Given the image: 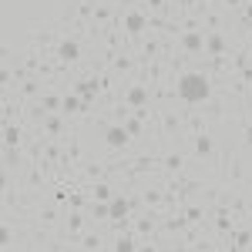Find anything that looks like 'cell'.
Here are the masks:
<instances>
[{
	"label": "cell",
	"mask_w": 252,
	"mask_h": 252,
	"mask_svg": "<svg viewBox=\"0 0 252 252\" xmlns=\"http://www.w3.org/2000/svg\"><path fill=\"white\" fill-rule=\"evenodd\" d=\"M182 104L189 108H202L209 97L215 94V78L205 67H192V71H178L175 74V91H172Z\"/></svg>",
	"instance_id": "obj_1"
},
{
	"label": "cell",
	"mask_w": 252,
	"mask_h": 252,
	"mask_svg": "<svg viewBox=\"0 0 252 252\" xmlns=\"http://www.w3.org/2000/svg\"><path fill=\"white\" fill-rule=\"evenodd\" d=\"M175 47L185 61H195V58H205V31H182L175 37Z\"/></svg>",
	"instance_id": "obj_6"
},
{
	"label": "cell",
	"mask_w": 252,
	"mask_h": 252,
	"mask_svg": "<svg viewBox=\"0 0 252 252\" xmlns=\"http://www.w3.org/2000/svg\"><path fill=\"white\" fill-rule=\"evenodd\" d=\"M78 3H88V7H97L101 0H78Z\"/></svg>",
	"instance_id": "obj_22"
},
{
	"label": "cell",
	"mask_w": 252,
	"mask_h": 252,
	"mask_svg": "<svg viewBox=\"0 0 252 252\" xmlns=\"http://www.w3.org/2000/svg\"><path fill=\"white\" fill-rule=\"evenodd\" d=\"M185 148H189V155H192V161H198V165H205V168H215L219 165V145H215L212 131H198V135H189L185 138Z\"/></svg>",
	"instance_id": "obj_3"
},
{
	"label": "cell",
	"mask_w": 252,
	"mask_h": 252,
	"mask_svg": "<svg viewBox=\"0 0 252 252\" xmlns=\"http://www.w3.org/2000/svg\"><path fill=\"white\" fill-rule=\"evenodd\" d=\"M138 195H141V209L165 212V185H145V189H138Z\"/></svg>",
	"instance_id": "obj_11"
},
{
	"label": "cell",
	"mask_w": 252,
	"mask_h": 252,
	"mask_svg": "<svg viewBox=\"0 0 252 252\" xmlns=\"http://www.w3.org/2000/svg\"><path fill=\"white\" fill-rule=\"evenodd\" d=\"M131 145V135H128V128L121 125V121H111V125H104V148L108 152H125Z\"/></svg>",
	"instance_id": "obj_8"
},
{
	"label": "cell",
	"mask_w": 252,
	"mask_h": 252,
	"mask_svg": "<svg viewBox=\"0 0 252 252\" xmlns=\"http://www.w3.org/2000/svg\"><path fill=\"white\" fill-rule=\"evenodd\" d=\"M242 145H246V148H252V121H246V125H242Z\"/></svg>",
	"instance_id": "obj_18"
},
{
	"label": "cell",
	"mask_w": 252,
	"mask_h": 252,
	"mask_svg": "<svg viewBox=\"0 0 252 252\" xmlns=\"http://www.w3.org/2000/svg\"><path fill=\"white\" fill-rule=\"evenodd\" d=\"M232 37L225 31H205V58H222V54H232Z\"/></svg>",
	"instance_id": "obj_9"
},
{
	"label": "cell",
	"mask_w": 252,
	"mask_h": 252,
	"mask_svg": "<svg viewBox=\"0 0 252 252\" xmlns=\"http://www.w3.org/2000/svg\"><path fill=\"white\" fill-rule=\"evenodd\" d=\"M104 246H108V242H104V235L91 232V229L81 235V242H78V249H88V252H97V249H104Z\"/></svg>",
	"instance_id": "obj_17"
},
{
	"label": "cell",
	"mask_w": 252,
	"mask_h": 252,
	"mask_svg": "<svg viewBox=\"0 0 252 252\" xmlns=\"http://www.w3.org/2000/svg\"><path fill=\"white\" fill-rule=\"evenodd\" d=\"M54 58H58L64 67H74V64H81V58H84V40H81V37H71V34H64V37L58 40V47H54Z\"/></svg>",
	"instance_id": "obj_7"
},
{
	"label": "cell",
	"mask_w": 252,
	"mask_h": 252,
	"mask_svg": "<svg viewBox=\"0 0 252 252\" xmlns=\"http://www.w3.org/2000/svg\"><path fill=\"white\" fill-rule=\"evenodd\" d=\"M229 249H252V219H246V225L229 235Z\"/></svg>",
	"instance_id": "obj_13"
},
{
	"label": "cell",
	"mask_w": 252,
	"mask_h": 252,
	"mask_svg": "<svg viewBox=\"0 0 252 252\" xmlns=\"http://www.w3.org/2000/svg\"><path fill=\"white\" fill-rule=\"evenodd\" d=\"M121 31H125V37L131 44L138 37H145L148 34V10L145 7H125L121 10Z\"/></svg>",
	"instance_id": "obj_4"
},
{
	"label": "cell",
	"mask_w": 252,
	"mask_h": 252,
	"mask_svg": "<svg viewBox=\"0 0 252 252\" xmlns=\"http://www.w3.org/2000/svg\"><path fill=\"white\" fill-rule=\"evenodd\" d=\"M242 20L252 24V0H246V7H242Z\"/></svg>",
	"instance_id": "obj_19"
},
{
	"label": "cell",
	"mask_w": 252,
	"mask_h": 252,
	"mask_svg": "<svg viewBox=\"0 0 252 252\" xmlns=\"http://www.w3.org/2000/svg\"><path fill=\"white\" fill-rule=\"evenodd\" d=\"M222 3H225L229 10H242V7H246V0H222Z\"/></svg>",
	"instance_id": "obj_20"
},
{
	"label": "cell",
	"mask_w": 252,
	"mask_h": 252,
	"mask_svg": "<svg viewBox=\"0 0 252 252\" xmlns=\"http://www.w3.org/2000/svg\"><path fill=\"white\" fill-rule=\"evenodd\" d=\"M121 101H125L131 111H138V108H152V104H155V91H152L145 81L131 78L125 88H121Z\"/></svg>",
	"instance_id": "obj_5"
},
{
	"label": "cell",
	"mask_w": 252,
	"mask_h": 252,
	"mask_svg": "<svg viewBox=\"0 0 252 252\" xmlns=\"http://www.w3.org/2000/svg\"><path fill=\"white\" fill-rule=\"evenodd\" d=\"M121 125L128 128V135H131V141H138V138H145V128H148V121H141V118H138L135 111H131V115L125 118Z\"/></svg>",
	"instance_id": "obj_16"
},
{
	"label": "cell",
	"mask_w": 252,
	"mask_h": 252,
	"mask_svg": "<svg viewBox=\"0 0 252 252\" xmlns=\"http://www.w3.org/2000/svg\"><path fill=\"white\" fill-rule=\"evenodd\" d=\"M246 47H252V24H246Z\"/></svg>",
	"instance_id": "obj_21"
},
{
	"label": "cell",
	"mask_w": 252,
	"mask_h": 252,
	"mask_svg": "<svg viewBox=\"0 0 252 252\" xmlns=\"http://www.w3.org/2000/svg\"><path fill=\"white\" fill-rule=\"evenodd\" d=\"M24 141H27L24 138V125L20 121H7L3 125V145L7 148H24Z\"/></svg>",
	"instance_id": "obj_14"
},
{
	"label": "cell",
	"mask_w": 252,
	"mask_h": 252,
	"mask_svg": "<svg viewBox=\"0 0 252 252\" xmlns=\"http://www.w3.org/2000/svg\"><path fill=\"white\" fill-rule=\"evenodd\" d=\"M189 148L185 145H178V148H168L165 155H161V172L165 175H182L185 172V165H189Z\"/></svg>",
	"instance_id": "obj_10"
},
{
	"label": "cell",
	"mask_w": 252,
	"mask_h": 252,
	"mask_svg": "<svg viewBox=\"0 0 252 252\" xmlns=\"http://www.w3.org/2000/svg\"><path fill=\"white\" fill-rule=\"evenodd\" d=\"M219 185L222 189H252V175L246 172V165H242V158L235 148H222L219 152Z\"/></svg>",
	"instance_id": "obj_2"
},
{
	"label": "cell",
	"mask_w": 252,
	"mask_h": 252,
	"mask_svg": "<svg viewBox=\"0 0 252 252\" xmlns=\"http://www.w3.org/2000/svg\"><path fill=\"white\" fill-rule=\"evenodd\" d=\"M88 215H91V222H111V205L91 198V202H88Z\"/></svg>",
	"instance_id": "obj_15"
},
{
	"label": "cell",
	"mask_w": 252,
	"mask_h": 252,
	"mask_svg": "<svg viewBox=\"0 0 252 252\" xmlns=\"http://www.w3.org/2000/svg\"><path fill=\"white\" fill-rule=\"evenodd\" d=\"M88 195L97 198V202H111V198L118 195V185L111 182V178H101V182H91V185H88Z\"/></svg>",
	"instance_id": "obj_12"
}]
</instances>
